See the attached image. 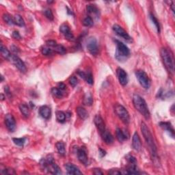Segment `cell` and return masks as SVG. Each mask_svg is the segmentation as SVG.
Here are the masks:
<instances>
[{
  "label": "cell",
  "mask_w": 175,
  "mask_h": 175,
  "mask_svg": "<svg viewBox=\"0 0 175 175\" xmlns=\"http://www.w3.org/2000/svg\"><path fill=\"white\" fill-rule=\"evenodd\" d=\"M141 131H142V133L143 135L144 140L149 147L151 158L155 162L156 161H158L159 160H158L157 149L156 144L155 143L153 137L149 129L148 128L147 125L144 122H142V123H141Z\"/></svg>",
  "instance_id": "cell-1"
},
{
  "label": "cell",
  "mask_w": 175,
  "mask_h": 175,
  "mask_svg": "<svg viewBox=\"0 0 175 175\" xmlns=\"http://www.w3.org/2000/svg\"><path fill=\"white\" fill-rule=\"evenodd\" d=\"M133 103L135 108L142 114L147 120L150 119L151 114L149 112L145 100L139 94H135L133 96Z\"/></svg>",
  "instance_id": "cell-2"
},
{
  "label": "cell",
  "mask_w": 175,
  "mask_h": 175,
  "mask_svg": "<svg viewBox=\"0 0 175 175\" xmlns=\"http://www.w3.org/2000/svg\"><path fill=\"white\" fill-rule=\"evenodd\" d=\"M160 53L165 67L166 68L170 73L173 74L174 71V57L170 51L168 50L166 48H162L160 51Z\"/></svg>",
  "instance_id": "cell-3"
},
{
  "label": "cell",
  "mask_w": 175,
  "mask_h": 175,
  "mask_svg": "<svg viewBox=\"0 0 175 175\" xmlns=\"http://www.w3.org/2000/svg\"><path fill=\"white\" fill-rule=\"evenodd\" d=\"M116 58L118 61L125 60L130 55L129 49L122 42L116 40Z\"/></svg>",
  "instance_id": "cell-4"
},
{
  "label": "cell",
  "mask_w": 175,
  "mask_h": 175,
  "mask_svg": "<svg viewBox=\"0 0 175 175\" xmlns=\"http://www.w3.org/2000/svg\"><path fill=\"white\" fill-rule=\"evenodd\" d=\"M114 111L118 118L125 124H129L130 121L129 114L123 105L117 104L114 107Z\"/></svg>",
  "instance_id": "cell-5"
},
{
  "label": "cell",
  "mask_w": 175,
  "mask_h": 175,
  "mask_svg": "<svg viewBox=\"0 0 175 175\" xmlns=\"http://www.w3.org/2000/svg\"><path fill=\"white\" fill-rule=\"evenodd\" d=\"M135 76L139 83L144 89H149L151 86V80L148 75L144 71L138 70L135 72Z\"/></svg>",
  "instance_id": "cell-6"
},
{
  "label": "cell",
  "mask_w": 175,
  "mask_h": 175,
  "mask_svg": "<svg viewBox=\"0 0 175 175\" xmlns=\"http://www.w3.org/2000/svg\"><path fill=\"white\" fill-rule=\"evenodd\" d=\"M86 47H87L88 52L90 53L92 55L94 56L98 55V47L97 40L94 37H90V38H88Z\"/></svg>",
  "instance_id": "cell-7"
},
{
  "label": "cell",
  "mask_w": 175,
  "mask_h": 175,
  "mask_svg": "<svg viewBox=\"0 0 175 175\" xmlns=\"http://www.w3.org/2000/svg\"><path fill=\"white\" fill-rule=\"evenodd\" d=\"M113 30L114 32L118 36L121 37L122 38H123L124 40H126L127 42H132V38L129 35L127 34V32L125 31L124 29L122 28L121 26H120L119 25L115 24L113 25Z\"/></svg>",
  "instance_id": "cell-8"
},
{
  "label": "cell",
  "mask_w": 175,
  "mask_h": 175,
  "mask_svg": "<svg viewBox=\"0 0 175 175\" xmlns=\"http://www.w3.org/2000/svg\"><path fill=\"white\" fill-rule=\"evenodd\" d=\"M5 125L9 131L14 132L16 129V121L11 114H7L5 116Z\"/></svg>",
  "instance_id": "cell-9"
},
{
  "label": "cell",
  "mask_w": 175,
  "mask_h": 175,
  "mask_svg": "<svg viewBox=\"0 0 175 175\" xmlns=\"http://www.w3.org/2000/svg\"><path fill=\"white\" fill-rule=\"evenodd\" d=\"M10 60L14 64V65L22 73H25L26 71V67H25L24 62L21 60V58L16 55H12Z\"/></svg>",
  "instance_id": "cell-10"
},
{
  "label": "cell",
  "mask_w": 175,
  "mask_h": 175,
  "mask_svg": "<svg viewBox=\"0 0 175 175\" xmlns=\"http://www.w3.org/2000/svg\"><path fill=\"white\" fill-rule=\"evenodd\" d=\"M60 32L69 41H73L75 40V37L71 31L70 28L67 24H62L60 27Z\"/></svg>",
  "instance_id": "cell-11"
},
{
  "label": "cell",
  "mask_w": 175,
  "mask_h": 175,
  "mask_svg": "<svg viewBox=\"0 0 175 175\" xmlns=\"http://www.w3.org/2000/svg\"><path fill=\"white\" fill-rule=\"evenodd\" d=\"M116 74L120 84L122 86H126L128 83V75L127 73L121 68H118L116 71Z\"/></svg>",
  "instance_id": "cell-12"
},
{
  "label": "cell",
  "mask_w": 175,
  "mask_h": 175,
  "mask_svg": "<svg viewBox=\"0 0 175 175\" xmlns=\"http://www.w3.org/2000/svg\"><path fill=\"white\" fill-rule=\"evenodd\" d=\"M94 124L96 125V128L99 132V133L101 134L105 131V125L104 121H103V118L100 115H96L94 117Z\"/></svg>",
  "instance_id": "cell-13"
},
{
  "label": "cell",
  "mask_w": 175,
  "mask_h": 175,
  "mask_svg": "<svg viewBox=\"0 0 175 175\" xmlns=\"http://www.w3.org/2000/svg\"><path fill=\"white\" fill-rule=\"evenodd\" d=\"M77 154L78 159H79V161H80L81 164L84 165H87L88 159L87 154H86V151H85V149H83V148L77 149Z\"/></svg>",
  "instance_id": "cell-14"
},
{
  "label": "cell",
  "mask_w": 175,
  "mask_h": 175,
  "mask_svg": "<svg viewBox=\"0 0 175 175\" xmlns=\"http://www.w3.org/2000/svg\"><path fill=\"white\" fill-rule=\"evenodd\" d=\"M39 114L45 119H49L52 116V110L47 105H43L39 109Z\"/></svg>",
  "instance_id": "cell-15"
},
{
  "label": "cell",
  "mask_w": 175,
  "mask_h": 175,
  "mask_svg": "<svg viewBox=\"0 0 175 175\" xmlns=\"http://www.w3.org/2000/svg\"><path fill=\"white\" fill-rule=\"evenodd\" d=\"M132 147H133L134 150L137 151H140L141 147H142L140 138L137 132H135V133H134L133 135V139H132Z\"/></svg>",
  "instance_id": "cell-16"
},
{
  "label": "cell",
  "mask_w": 175,
  "mask_h": 175,
  "mask_svg": "<svg viewBox=\"0 0 175 175\" xmlns=\"http://www.w3.org/2000/svg\"><path fill=\"white\" fill-rule=\"evenodd\" d=\"M66 170L69 174H82V172L79 168L73 164H67L65 165Z\"/></svg>",
  "instance_id": "cell-17"
},
{
  "label": "cell",
  "mask_w": 175,
  "mask_h": 175,
  "mask_svg": "<svg viewBox=\"0 0 175 175\" xmlns=\"http://www.w3.org/2000/svg\"><path fill=\"white\" fill-rule=\"evenodd\" d=\"M116 137L117 139H118V140L120 142H121V143L129 138V134L127 133V131L123 130L119 128H118L116 129Z\"/></svg>",
  "instance_id": "cell-18"
},
{
  "label": "cell",
  "mask_w": 175,
  "mask_h": 175,
  "mask_svg": "<svg viewBox=\"0 0 175 175\" xmlns=\"http://www.w3.org/2000/svg\"><path fill=\"white\" fill-rule=\"evenodd\" d=\"M159 125H160V127L163 129L166 130V131L170 134V135L172 137L174 138V131L172 126L171 123H168V122H161V123H159Z\"/></svg>",
  "instance_id": "cell-19"
},
{
  "label": "cell",
  "mask_w": 175,
  "mask_h": 175,
  "mask_svg": "<svg viewBox=\"0 0 175 175\" xmlns=\"http://www.w3.org/2000/svg\"><path fill=\"white\" fill-rule=\"evenodd\" d=\"M101 137L103 140L104 141L106 144H112L114 142V137L110 131L108 130H105L103 133L101 134Z\"/></svg>",
  "instance_id": "cell-20"
},
{
  "label": "cell",
  "mask_w": 175,
  "mask_h": 175,
  "mask_svg": "<svg viewBox=\"0 0 175 175\" xmlns=\"http://www.w3.org/2000/svg\"><path fill=\"white\" fill-rule=\"evenodd\" d=\"M76 112H77L78 116H79L81 120H86L88 117V113L87 111H86L84 108H82V107H78V108L76 109Z\"/></svg>",
  "instance_id": "cell-21"
},
{
  "label": "cell",
  "mask_w": 175,
  "mask_h": 175,
  "mask_svg": "<svg viewBox=\"0 0 175 175\" xmlns=\"http://www.w3.org/2000/svg\"><path fill=\"white\" fill-rule=\"evenodd\" d=\"M56 148L58 153L61 156H64L66 155V149H65V144L63 142H58L56 144Z\"/></svg>",
  "instance_id": "cell-22"
},
{
  "label": "cell",
  "mask_w": 175,
  "mask_h": 175,
  "mask_svg": "<svg viewBox=\"0 0 175 175\" xmlns=\"http://www.w3.org/2000/svg\"><path fill=\"white\" fill-rule=\"evenodd\" d=\"M0 51H1V53L3 57H4L5 59H6V60H10V59H11V57L12 56V55L11 54V52H10L9 50H8L6 47H4L2 44L1 45Z\"/></svg>",
  "instance_id": "cell-23"
},
{
  "label": "cell",
  "mask_w": 175,
  "mask_h": 175,
  "mask_svg": "<svg viewBox=\"0 0 175 175\" xmlns=\"http://www.w3.org/2000/svg\"><path fill=\"white\" fill-rule=\"evenodd\" d=\"M19 110L22 114L25 117H27V118L29 117V116L30 114V112L28 105L21 103V104L19 105Z\"/></svg>",
  "instance_id": "cell-24"
},
{
  "label": "cell",
  "mask_w": 175,
  "mask_h": 175,
  "mask_svg": "<svg viewBox=\"0 0 175 175\" xmlns=\"http://www.w3.org/2000/svg\"><path fill=\"white\" fill-rule=\"evenodd\" d=\"M56 118L57 120L60 123H64L67 119V116L64 112L62 111H58L56 112Z\"/></svg>",
  "instance_id": "cell-25"
},
{
  "label": "cell",
  "mask_w": 175,
  "mask_h": 175,
  "mask_svg": "<svg viewBox=\"0 0 175 175\" xmlns=\"http://www.w3.org/2000/svg\"><path fill=\"white\" fill-rule=\"evenodd\" d=\"M14 21L15 25H17L20 27L25 26V21L22 17L19 15H16L14 17Z\"/></svg>",
  "instance_id": "cell-26"
},
{
  "label": "cell",
  "mask_w": 175,
  "mask_h": 175,
  "mask_svg": "<svg viewBox=\"0 0 175 175\" xmlns=\"http://www.w3.org/2000/svg\"><path fill=\"white\" fill-rule=\"evenodd\" d=\"M52 94L57 98H62L64 96L63 92L58 88H53L52 89Z\"/></svg>",
  "instance_id": "cell-27"
},
{
  "label": "cell",
  "mask_w": 175,
  "mask_h": 175,
  "mask_svg": "<svg viewBox=\"0 0 175 175\" xmlns=\"http://www.w3.org/2000/svg\"><path fill=\"white\" fill-rule=\"evenodd\" d=\"M53 51L57 53L60 54V55H63L67 52L66 48L64 46H62V45H57V44L53 47Z\"/></svg>",
  "instance_id": "cell-28"
},
{
  "label": "cell",
  "mask_w": 175,
  "mask_h": 175,
  "mask_svg": "<svg viewBox=\"0 0 175 175\" xmlns=\"http://www.w3.org/2000/svg\"><path fill=\"white\" fill-rule=\"evenodd\" d=\"M3 20L6 22V23L8 25H15V21H14V17L11 16L8 14H4L3 15Z\"/></svg>",
  "instance_id": "cell-29"
},
{
  "label": "cell",
  "mask_w": 175,
  "mask_h": 175,
  "mask_svg": "<svg viewBox=\"0 0 175 175\" xmlns=\"http://www.w3.org/2000/svg\"><path fill=\"white\" fill-rule=\"evenodd\" d=\"M93 24H94V22H93V19L91 17L87 16L83 20V25H84V26L91 27L92 26Z\"/></svg>",
  "instance_id": "cell-30"
},
{
  "label": "cell",
  "mask_w": 175,
  "mask_h": 175,
  "mask_svg": "<svg viewBox=\"0 0 175 175\" xmlns=\"http://www.w3.org/2000/svg\"><path fill=\"white\" fill-rule=\"evenodd\" d=\"M86 10H87V12L89 14H97L98 13L97 8H96L94 5H88V6H86Z\"/></svg>",
  "instance_id": "cell-31"
},
{
  "label": "cell",
  "mask_w": 175,
  "mask_h": 175,
  "mask_svg": "<svg viewBox=\"0 0 175 175\" xmlns=\"http://www.w3.org/2000/svg\"><path fill=\"white\" fill-rule=\"evenodd\" d=\"M150 18L151 21H153V23L155 25L156 28H157V32H160V25H159V21H158V20L157 19V18H156L153 15L151 14V13L150 14Z\"/></svg>",
  "instance_id": "cell-32"
},
{
  "label": "cell",
  "mask_w": 175,
  "mask_h": 175,
  "mask_svg": "<svg viewBox=\"0 0 175 175\" xmlns=\"http://www.w3.org/2000/svg\"><path fill=\"white\" fill-rule=\"evenodd\" d=\"M14 143L18 147H23L25 142V137H21V138H13V139Z\"/></svg>",
  "instance_id": "cell-33"
},
{
  "label": "cell",
  "mask_w": 175,
  "mask_h": 175,
  "mask_svg": "<svg viewBox=\"0 0 175 175\" xmlns=\"http://www.w3.org/2000/svg\"><path fill=\"white\" fill-rule=\"evenodd\" d=\"M92 102H93V99L92 97L91 94H86V96L84 97V104L86 105H91L92 104Z\"/></svg>",
  "instance_id": "cell-34"
},
{
  "label": "cell",
  "mask_w": 175,
  "mask_h": 175,
  "mask_svg": "<svg viewBox=\"0 0 175 175\" xmlns=\"http://www.w3.org/2000/svg\"><path fill=\"white\" fill-rule=\"evenodd\" d=\"M44 14H45L46 17L50 20V21H53V13L51 9H49V8L46 9L45 11H44Z\"/></svg>",
  "instance_id": "cell-35"
},
{
  "label": "cell",
  "mask_w": 175,
  "mask_h": 175,
  "mask_svg": "<svg viewBox=\"0 0 175 175\" xmlns=\"http://www.w3.org/2000/svg\"><path fill=\"white\" fill-rule=\"evenodd\" d=\"M41 52L44 55H50L53 53V50L48 47H43L41 49Z\"/></svg>",
  "instance_id": "cell-36"
},
{
  "label": "cell",
  "mask_w": 175,
  "mask_h": 175,
  "mask_svg": "<svg viewBox=\"0 0 175 175\" xmlns=\"http://www.w3.org/2000/svg\"><path fill=\"white\" fill-rule=\"evenodd\" d=\"M85 80L86 81V82H87L88 84L92 85L93 83H94V79H93L92 75L90 73H86V78H85Z\"/></svg>",
  "instance_id": "cell-37"
},
{
  "label": "cell",
  "mask_w": 175,
  "mask_h": 175,
  "mask_svg": "<svg viewBox=\"0 0 175 175\" xmlns=\"http://www.w3.org/2000/svg\"><path fill=\"white\" fill-rule=\"evenodd\" d=\"M69 83H70V84L73 86V87H75L78 84V80L77 77H75V76L71 77L70 79H69Z\"/></svg>",
  "instance_id": "cell-38"
},
{
  "label": "cell",
  "mask_w": 175,
  "mask_h": 175,
  "mask_svg": "<svg viewBox=\"0 0 175 175\" xmlns=\"http://www.w3.org/2000/svg\"><path fill=\"white\" fill-rule=\"evenodd\" d=\"M127 161H129V164H136V163H137L135 157H134L133 156H132V155L127 156Z\"/></svg>",
  "instance_id": "cell-39"
},
{
  "label": "cell",
  "mask_w": 175,
  "mask_h": 175,
  "mask_svg": "<svg viewBox=\"0 0 175 175\" xmlns=\"http://www.w3.org/2000/svg\"><path fill=\"white\" fill-rule=\"evenodd\" d=\"M109 174L112 175H117V174H121L122 172L116 169H112L109 171Z\"/></svg>",
  "instance_id": "cell-40"
},
{
  "label": "cell",
  "mask_w": 175,
  "mask_h": 175,
  "mask_svg": "<svg viewBox=\"0 0 175 175\" xmlns=\"http://www.w3.org/2000/svg\"><path fill=\"white\" fill-rule=\"evenodd\" d=\"M46 43H47V45L48 46V47H53V48L55 46L57 45V43H56V42L55 41V40H48V41L46 42Z\"/></svg>",
  "instance_id": "cell-41"
},
{
  "label": "cell",
  "mask_w": 175,
  "mask_h": 175,
  "mask_svg": "<svg viewBox=\"0 0 175 175\" xmlns=\"http://www.w3.org/2000/svg\"><path fill=\"white\" fill-rule=\"evenodd\" d=\"M13 37L15 39H17V40H20V39L21 38V35H20V34L18 33V31H15L13 32Z\"/></svg>",
  "instance_id": "cell-42"
},
{
  "label": "cell",
  "mask_w": 175,
  "mask_h": 175,
  "mask_svg": "<svg viewBox=\"0 0 175 175\" xmlns=\"http://www.w3.org/2000/svg\"><path fill=\"white\" fill-rule=\"evenodd\" d=\"M57 88H59V89H60L61 90H64L66 89V88H67V86H66V85L64 84V83H59L58 85H57Z\"/></svg>",
  "instance_id": "cell-43"
},
{
  "label": "cell",
  "mask_w": 175,
  "mask_h": 175,
  "mask_svg": "<svg viewBox=\"0 0 175 175\" xmlns=\"http://www.w3.org/2000/svg\"><path fill=\"white\" fill-rule=\"evenodd\" d=\"M93 174H94L96 175L103 174V172H102L100 169H98V168H95V169H94V170H93Z\"/></svg>",
  "instance_id": "cell-44"
},
{
  "label": "cell",
  "mask_w": 175,
  "mask_h": 175,
  "mask_svg": "<svg viewBox=\"0 0 175 175\" xmlns=\"http://www.w3.org/2000/svg\"><path fill=\"white\" fill-rule=\"evenodd\" d=\"M98 150H99V155L101 157H104L105 155H106V152L104 150H103V149H101V148H99Z\"/></svg>",
  "instance_id": "cell-45"
},
{
  "label": "cell",
  "mask_w": 175,
  "mask_h": 175,
  "mask_svg": "<svg viewBox=\"0 0 175 175\" xmlns=\"http://www.w3.org/2000/svg\"><path fill=\"white\" fill-rule=\"evenodd\" d=\"M78 75H79L80 76L81 78H83L84 79H85V78H86V73H84V71H78Z\"/></svg>",
  "instance_id": "cell-46"
},
{
  "label": "cell",
  "mask_w": 175,
  "mask_h": 175,
  "mask_svg": "<svg viewBox=\"0 0 175 175\" xmlns=\"http://www.w3.org/2000/svg\"><path fill=\"white\" fill-rule=\"evenodd\" d=\"M11 49H12V51H13V52H14L15 53H17L18 52V49L16 47H15V46H13V47H11Z\"/></svg>",
  "instance_id": "cell-47"
},
{
  "label": "cell",
  "mask_w": 175,
  "mask_h": 175,
  "mask_svg": "<svg viewBox=\"0 0 175 175\" xmlns=\"http://www.w3.org/2000/svg\"><path fill=\"white\" fill-rule=\"evenodd\" d=\"M171 8H172V11L173 13H174V4H172L171 5Z\"/></svg>",
  "instance_id": "cell-48"
},
{
  "label": "cell",
  "mask_w": 175,
  "mask_h": 175,
  "mask_svg": "<svg viewBox=\"0 0 175 175\" xmlns=\"http://www.w3.org/2000/svg\"><path fill=\"white\" fill-rule=\"evenodd\" d=\"M1 100H4V98H5L4 96V94H1Z\"/></svg>",
  "instance_id": "cell-49"
}]
</instances>
